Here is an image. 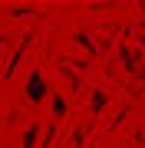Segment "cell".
I'll return each instance as SVG.
<instances>
[{
    "label": "cell",
    "instance_id": "6da1fadb",
    "mask_svg": "<svg viewBox=\"0 0 145 148\" xmlns=\"http://www.w3.org/2000/svg\"><path fill=\"white\" fill-rule=\"evenodd\" d=\"M46 95H49V89H46L43 73H40V69H30V79H27V99H30V102H43Z\"/></svg>",
    "mask_w": 145,
    "mask_h": 148
},
{
    "label": "cell",
    "instance_id": "7a4b0ae2",
    "mask_svg": "<svg viewBox=\"0 0 145 148\" xmlns=\"http://www.w3.org/2000/svg\"><path fill=\"white\" fill-rule=\"evenodd\" d=\"M36 132H40V122H30L27 132H23V148H33V145H36Z\"/></svg>",
    "mask_w": 145,
    "mask_h": 148
},
{
    "label": "cell",
    "instance_id": "3957f363",
    "mask_svg": "<svg viewBox=\"0 0 145 148\" xmlns=\"http://www.w3.org/2000/svg\"><path fill=\"white\" fill-rule=\"evenodd\" d=\"M53 109H56V119L66 112V102H63V95H53Z\"/></svg>",
    "mask_w": 145,
    "mask_h": 148
}]
</instances>
